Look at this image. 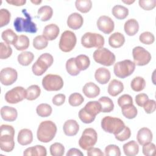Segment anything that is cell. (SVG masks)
<instances>
[{
	"label": "cell",
	"mask_w": 156,
	"mask_h": 156,
	"mask_svg": "<svg viewBox=\"0 0 156 156\" xmlns=\"http://www.w3.org/2000/svg\"><path fill=\"white\" fill-rule=\"evenodd\" d=\"M53 14V10L51 7L49 5H43L41 6L38 10L37 15L38 18L41 21H46L49 20Z\"/></svg>",
	"instance_id": "cell-30"
},
{
	"label": "cell",
	"mask_w": 156,
	"mask_h": 156,
	"mask_svg": "<svg viewBox=\"0 0 156 156\" xmlns=\"http://www.w3.org/2000/svg\"><path fill=\"white\" fill-rule=\"evenodd\" d=\"M18 142L22 146H26L33 141V134L32 131L28 129H23L20 130L17 137Z\"/></svg>",
	"instance_id": "cell-21"
},
{
	"label": "cell",
	"mask_w": 156,
	"mask_h": 156,
	"mask_svg": "<svg viewBox=\"0 0 156 156\" xmlns=\"http://www.w3.org/2000/svg\"><path fill=\"white\" fill-rule=\"evenodd\" d=\"M52 107L50 105L46 104V103H43L39 104L36 108V112L37 115L43 118L48 117L50 116L52 113Z\"/></svg>",
	"instance_id": "cell-41"
},
{
	"label": "cell",
	"mask_w": 156,
	"mask_h": 156,
	"mask_svg": "<svg viewBox=\"0 0 156 156\" xmlns=\"http://www.w3.org/2000/svg\"><path fill=\"white\" fill-rule=\"evenodd\" d=\"M110 77L111 74L110 71L104 67L98 68L94 73L96 80L101 84H106L110 80Z\"/></svg>",
	"instance_id": "cell-23"
},
{
	"label": "cell",
	"mask_w": 156,
	"mask_h": 156,
	"mask_svg": "<svg viewBox=\"0 0 156 156\" xmlns=\"http://www.w3.org/2000/svg\"><path fill=\"white\" fill-rule=\"evenodd\" d=\"M123 90V83L116 79H113L111 80L108 86V93L112 96H116L120 94Z\"/></svg>",
	"instance_id": "cell-27"
},
{
	"label": "cell",
	"mask_w": 156,
	"mask_h": 156,
	"mask_svg": "<svg viewBox=\"0 0 156 156\" xmlns=\"http://www.w3.org/2000/svg\"><path fill=\"white\" fill-rule=\"evenodd\" d=\"M31 2L35 5H38L41 2V1H31Z\"/></svg>",
	"instance_id": "cell-61"
},
{
	"label": "cell",
	"mask_w": 156,
	"mask_h": 156,
	"mask_svg": "<svg viewBox=\"0 0 156 156\" xmlns=\"http://www.w3.org/2000/svg\"><path fill=\"white\" fill-rule=\"evenodd\" d=\"M140 41L144 44H151L155 41L154 34L150 32H144L140 35Z\"/></svg>",
	"instance_id": "cell-47"
},
{
	"label": "cell",
	"mask_w": 156,
	"mask_h": 156,
	"mask_svg": "<svg viewBox=\"0 0 156 156\" xmlns=\"http://www.w3.org/2000/svg\"><path fill=\"white\" fill-rule=\"evenodd\" d=\"M131 135V131L129 127L125 126L124 128L118 134L115 135V138L119 141H124L128 140Z\"/></svg>",
	"instance_id": "cell-50"
},
{
	"label": "cell",
	"mask_w": 156,
	"mask_h": 156,
	"mask_svg": "<svg viewBox=\"0 0 156 156\" xmlns=\"http://www.w3.org/2000/svg\"><path fill=\"white\" fill-rule=\"evenodd\" d=\"M135 69V64L133 62L126 59L116 63L114 65L113 71L116 76L124 79L130 76Z\"/></svg>",
	"instance_id": "cell-8"
},
{
	"label": "cell",
	"mask_w": 156,
	"mask_h": 156,
	"mask_svg": "<svg viewBox=\"0 0 156 156\" xmlns=\"http://www.w3.org/2000/svg\"><path fill=\"white\" fill-rule=\"evenodd\" d=\"M123 151L126 155L127 156H134L138 154L139 152V146L138 143L132 140L123 145Z\"/></svg>",
	"instance_id": "cell-29"
},
{
	"label": "cell",
	"mask_w": 156,
	"mask_h": 156,
	"mask_svg": "<svg viewBox=\"0 0 156 156\" xmlns=\"http://www.w3.org/2000/svg\"><path fill=\"white\" fill-rule=\"evenodd\" d=\"M66 156H73V155H76V156H83V154L78 149L76 148H71L66 153Z\"/></svg>",
	"instance_id": "cell-58"
},
{
	"label": "cell",
	"mask_w": 156,
	"mask_h": 156,
	"mask_svg": "<svg viewBox=\"0 0 156 156\" xmlns=\"http://www.w3.org/2000/svg\"><path fill=\"white\" fill-rule=\"evenodd\" d=\"M84 101V98L81 94L79 93H72L68 99V102L70 105L77 107L80 105Z\"/></svg>",
	"instance_id": "cell-44"
},
{
	"label": "cell",
	"mask_w": 156,
	"mask_h": 156,
	"mask_svg": "<svg viewBox=\"0 0 156 156\" xmlns=\"http://www.w3.org/2000/svg\"><path fill=\"white\" fill-rule=\"evenodd\" d=\"M97 26L99 30L105 34H109L114 30L115 24L113 20L108 16H101L97 21Z\"/></svg>",
	"instance_id": "cell-16"
},
{
	"label": "cell",
	"mask_w": 156,
	"mask_h": 156,
	"mask_svg": "<svg viewBox=\"0 0 156 156\" xmlns=\"http://www.w3.org/2000/svg\"><path fill=\"white\" fill-rule=\"evenodd\" d=\"M63 130L67 136H74L79 130V126L74 119H69L65 122Z\"/></svg>",
	"instance_id": "cell-20"
},
{
	"label": "cell",
	"mask_w": 156,
	"mask_h": 156,
	"mask_svg": "<svg viewBox=\"0 0 156 156\" xmlns=\"http://www.w3.org/2000/svg\"><path fill=\"white\" fill-rule=\"evenodd\" d=\"M66 69L68 74L73 76L78 75L80 71L76 66L75 58H70L66 61Z\"/></svg>",
	"instance_id": "cell-42"
},
{
	"label": "cell",
	"mask_w": 156,
	"mask_h": 156,
	"mask_svg": "<svg viewBox=\"0 0 156 156\" xmlns=\"http://www.w3.org/2000/svg\"><path fill=\"white\" fill-rule=\"evenodd\" d=\"M113 15L118 20H124L129 15V10L121 5H116L112 8Z\"/></svg>",
	"instance_id": "cell-32"
},
{
	"label": "cell",
	"mask_w": 156,
	"mask_h": 156,
	"mask_svg": "<svg viewBox=\"0 0 156 156\" xmlns=\"http://www.w3.org/2000/svg\"><path fill=\"white\" fill-rule=\"evenodd\" d=\"M17 77V71L10 67L3 68L0 72V80L4 85L8 86L13 84L16 80Z\"/></svg>",
	"instance_id": "cell-15"
},
{
	"label": "cell",
	"mask_w": 156,
	"mask_h": 156,
	"mask_svg": "<svg viewBox=\"0 0 156 156\" xmlns=\"http://www.w3.org/2000/svg\"><path fill=\"white\" fill-rule=\"evenodd\" d=\"M1 37L5 43L8 44H14L18 39L16 34L11 29H7L2 32Z\"/></svg>",
	"instance_id": "cell-35"
},
{
	"label": "cell",
	"mask_w": 156,
	"mask_h": 156,
	"mask_svg": "<svg viewBox=\"0 0 156 156\" xmlns=\"http://www.w3.org/2000/svg\"><path fill=\"white\" fill-rule=\"evenodd\" d=\"M146 86V81L144 79L140 76L135 77L132 79L130 83L132 89L136 92L142 91Z\"/></svg>",
	"instance_id": "cell-38"
},
{
	"label": "cell",
	"mask_w": 156,
	"mask_h": 156,
	"mask_svg": "<svg viewBox=\"0 0 156 156\" xmlns=\"http://www.w3.org/2000/svg\"><path fill=\"white\" fill-rule=\"evenodd\" d=\"M6 2L15 6H22L26 2V0H7Z\"/></svg>",
	"instance_id": "cell-59"
},
{
	"label": "cell",
	"mask_w": 156,
	"mask_h": 156,
	"mask_svg": "<svg viewBox=\"0 0 156 156\" xmlns=\"http://www.w3.org/2000/svg\"><path fill=\"white\" fill-rule=\"evenodd\" d=\"M23 155L25 156H46L47 151L43 146L36 145L25 149Z\"/></svg>",
	"instance_id": "cell-26"
},
{
	"label": "cell",
	"mask_w": 156,
	"mask_h": 156,
	"mask_svg": "<svg viewBox=\"0 0 156 156\" xmlns=\"http://www.w3.org/2000/svg\"><path fill=\"white\" fill-rule=\"evenodd\" d=\"M133 104V99L131 96L127 94H124L121 96L118 99V104L119 107H123L126 105L132 104Z\"/></svg>",
	"instance_id": "cell-53"
},
{
	"label": "cell",
	"mask_w": 156,
	"mask_h": 156,
	"mask_svg": "<svg viewBox=\"0 0 156 156\" xmlns=\"http://www.w3.org/2000/svg\"><path fill=\"white\" fill-rule=\"evenodd\" d=\"M65 95L62 93L60 94H57L56 95H55L52 99V103L53 104H54L56 106H60L62 105V104H63V103L65 101Z\"/></svg>",
	"instance_id": "cell-55"
},
{
	"label": "cell",
	"mask_w": 156,
	"mask_h": 156,
	"mask_svg": "<svg viewBox=\"0 0 156 156\" xmlns=\"http://www.w3.org/2000/svg\"><path fill=\"white\" fill-rule=\"evenodd\" d=\"M48 44V40L43 35H38L33 40V46L37 50L46 48Z\"/></svg>",
	"instance_id": "cell-43"
},
{
	"label": "cell",
	"mask_w": 156,
	"mask_h": 156,
	"mask_svg": "<svg viewBox=\"0 0 156 156\" xmlns=\"http://www.w3.org/2000/svg\"><path fill=\"white\" fill-rule=\"evenodd\" d=\"M97 140L98 134L96 130L93 128H87L79 140V145L82 149L87 151L95 145Z\"/></svg>",
	"instance_id": "cell-10"
},
{
	"label": "cell",
	"mask_w": 156,
	"mask_h": 156,
	"mask_svg": "<svg viewBox=\"0 0 156 156\" xmlns=\"http://www.w3.org/2000/svg\"><path fill=\"white\" fill-rule=\"evenodd\" d=\"M98 102L101 106V112L109 113L114 108V104L112 100L107 96H103L99 99Z\"/></svg>",
	"instance_id": "cell-31"
},
{
	"label": "cell",
	"mask_w": 156,
	"mask_h": 156,
	"mask_svg": "<svg viewBox=\"0 0 156 156\" xmlns=\"http://www.w3.org/2000/svg\"><path fill=\"white\" fill-rule=\"evenodd\" d=\"M29 44L30 41L29 38L26 35H21L18 36V39L13 46L18 51H24L28 48Z\"/></svg>",
	"instance_id": "cell-37"
},
{
	"label": "cell",
	"mask_w": 156,
	"mask_h": 156,
	"mask_svg": "<svg viewBox=\"0 0 156 156\" xmlns=\"http://www.w3.org/2000/svg\"><path fill=\"white\" fill-rule=\"evenodd\" d=\"M75 5L79 12L85 13L91 10L92 2L90 0H77L75 2Z\"/></svg>",
	"instance_id": "cell-40"
},
{
	"label": "cell",
	"mask_w": 156,
	"mask_h": 156,
	"mask_svg": "<svg viewBox=\"0 0 156 156\" xmlns=\"http://www.w3.org/2000/svg\"><path fill=\"white\" fill-rule=\"evenodd\" d=\"M12 54V48L6 43H0V58L1 59H6Z\"/></svg>",
	"instance_id": "cell-46"
},
{
	"label": "cell",
	"mask_w": 156,
	"mask_h": 156,
	"mask_svg": "<svg viewBox=\"0 0 156 156\" xmlns=\"http://www.w3.org/2000/svg\"><path fill=\"white\" fill-rule=\"evenodd\" d=\"M121 112L124 117L130 119L135 118L138 113V110L133 104L121 107Z\"/></svg>",
	"instance_id": "cell-36"
},
{
	"label": "cell",
	"mask_w": 156,
	"mask_h": 156,
	"mask_svg": "<svg viewBox=\"0 0 156 156\" xmlns=\"http://www.w3.org/2000/svg\"><path fill=\"white\" fill-rule=\"evenodd\" d=\"M101 112V106L98 101H90L85 107L80 110L79 117L85 124L91 123L95 119L96 116Z\"/></svg>",
	"instance_id": "cell-3"
},
{
	"label": "cell",
	"mask_w": 156,
	"mask_h": 156,
	"mask_svg": "<svg viewBox=\"0 0 156 156\" xmlns=\"http://www.w3.org/2000/svg\"><path fill=\"white\" fill-rule=\"evenodd\" d=\"M76 42L77 38L75 34L71 30H65L61 35L59 48L64 52H70L74 48Z\"/></svg>",
	"instance_id": "cell-12"
},
{
	"label": "cell",
	"mask_w": 156,
	"mask_h": 156,
	"mask_svg": "<svg viewBox=\"0 0 156 156\" xmlns=\"http://www.w3.org/2000/svg\"><path fill=\"white\" fill-rule=\"evenodd\" d=\"M153 135L151 130L147 127L141 128L137 133L136 139L140 145H144L147 143L151 142Z\"/></svg>",
	"instance_id": "cell-18"
},
{
	"label": "cell",
	"mask_w": 156,
	"mask_h": 156,
	"mask_svg": "<svg viewBox=\"0 0 156 156\" xmlns=\"http://www.w3.org/2000/svg\"><path fill=\"white\" fill-rule=\"evenodd\" d=\"M124 29L126 34L129 36L135 35L139 30V24L138 21L133 18L128 20L124 23Z\"/></svg>",
	"instance_id": "cell-28"
},
{
	"label": "cell",
	"mask_w": 156,
	"mask_h": 156,
	"mask_svg": "<svg viewBox=\"0 0 156 156\" xmlns=\"http://www.w3.org/2000/svg\"><path fill=\"white\" fill-rule=\"evenodd\" d=\"M87 155L88 156H103L104 154L100 149L92 147L87 150Z\"/></svg>",
	"instance_id": "cell-57"
},
{
	"label": "cell",
	"mask_w": 156,
	"mask_h": 156,
	"mask_svg": "<svg viewBox=\"0 0 156 156\" xmlns=\"http://www.w3.org/2000/svg\"><path fill=\"white\" fill-rule=\"evenodd\" d=\"M60 32L59 27L55 24H49L46 26L43 29V35L49 41L55 40Z\"/></svg>",
	"instance_id": "cell-19"
},
{
	"label": "cell",
	"mask_w": 156,
	"mask_h": 156,
	"mask_svg": "<svg viewBox=\"0 0 156 156\" xmlns=\"http://www.w3.org/2000/svg\"><path fill=\"white\" fill-rule=\"evenodd\" d=\"M83 17L80 14L77 12H74L69 15L67 19L68 26L73 30L80 29L83 25Z\"/></svg>",
	"instance_id": "cell-17"
},
{
	"label": "cell",
	"mask_w": 156,
	"mask_h": 156,
	"mask_svg": "<svg viewBox=\"0 0 156 156\" xmlns=\"http://www.w3.org/2000/svg\"><path fill=\"white\" fill-rule=\"evenodd\" d=\"M57 133V126L52 121H42L37 132V139L42 143H49L54 139Z\"/></svg>",
	"instance_id": "cell-2"
},
{
	"label": "cell",
	"mask_w": 156,
	"mask_h": 156,
	"mask_svg": "<svg viewBox=\"0 0 156 156\" xmlns=\"http://www.w3.org/2000/svg\"><path fill=\"white\" fill-rule=\"evenodd\" d=\"M42 85L46 91H58L63 87V80L57 74H49L43 78Z\"/></svg>",
	"instance_id": "cell-11"
},
{
	"label": "cell",
	"mask_w": 156,
	"mask_h": 156,
	"mask_svg": "<svg viewBox=\"0 0 156 156\" xmlns=\"http://www.w3.org/2000/svg\"><path fill=\"white\" fill-rule=\"evenodd\" d=\"M139 5L145 10H151L156 6V0H140Z\"/></svg>",
	"instance_id": "cell-52"
},
{
	"label": "cell",
	"mask_w": 156,
	"mask_h": 156,
	"mask_svg": "<svg viewBox=\"0 0 156 156\" xmlns=\"http://www.w3.org/2000/svg\"><path fill=\"white\" fill-rule=\"evenodd\" d=\"M11 14L6 9H1L0 10V27H2L7 25L10 20Z\"/></svg>",
	"instance_id": "cell-48"
},
{
	"label": "cell",
	"mask_w": 156,
	"mask_h": 156,
	"mask_svg": "<svg viewBox=\"0 0 156 156\" xmlns=\"http://www.w3.org/2000/svg\"><path fill=\"white\" fill-rule=\"evenodd\" d=\"M27 92L23 87H16L5 94V100L9 104H16L26 99Z\"/></svg>",
	"instance_id": "cell-14"
},
{
	"label": "cell",
	"mask_w": 156,
	"mask_h": 156,
	"mask_svg": "<svg viewBox=\"0 0 156 156\" xmlns=\"http://www.w3.org/2000/svg\"><path fill=\"white\" fill-rule=\"evenodd\" d=\"M0 148L5 152L13 151L15 147V129L10 125L2 124L0 129Z\"/></svg>",
	"instance_id": "cell-1"
},
{
	"label": "cell",
	"mask_w": 156,
	"mask_h": 156,
	"mask_svg": "<svg viewBox=\"0 0 156 156\" xmlns=\"http://www.w3.org/2000/svg\"><path fill=\"white\" fill-rule=\"evenodd\" d=\"M105 155L107 156H120L119 147L115 144H109L105 148Z\"/></svg>",
	"instance_id": "cell-49"
},
{
	"label": "cell",
	"mask_w": 156,
	"mask_h": 156,
	"mask_svg": "<svg viewBox=\"0 0 156 156\" xmlns=\"http://www.w3.org/2000/svg\"><path fill=\"white\" fill-rule=\"evenodd\" d=\"M93 56L96 62L106 66L112 65L116 60L115 54L105 48L97 49L94 51Z\"/></svg>",
	"instance_id": "cell-9"
},
{
	"label": "cell",
	"mask_w": 156,
	"mask_h": 156,
	"mask_svg": "<svg viewBox=\"0 0 156 156\" xmlns=\"http://www.w3.org/2000/svg\"><path fill=\"white\" fill-rule=\"evenodd\" d=\"M22 12L24 13L26 18L17 17L13 22L15 29L18 32H27L30 34H35L37 32V27L36 24L32 21V17L30 14L27 13L26 9H23Z\"/></svg>",
	"instance_id": "cell-4"
},
{
	"label": "cell",
	"mask_w": 156,
	"mask_h": 156,
	"mask_svg": "<svg viewBox=\"0 0 156 156\" xmlns=\"http://www.w3.org/2000/svg\"><path fill=\"white\" fill-rule=\"evenodd\" d=\"M51 155L52 156H62L65 153V147L60 143H54L49 148Z\"/></svg>",
	"instance_id": "cell-45"
},
{
	"label": "cell",
	"mask_w": 156,
	"mask_h": 156,
	"mask_svg": "<svg viewBox=\"0 0 156 156\" xmlns=\"http://www.w3.org/2000/svg\"><path fill=\"white\" fill-rule=\"evenodd\" d=\"M133 62L135 65L144 66L151 60V55L147 50L141 46H136L132 50Z\"/></svg>",
	"instance_id": "cell-13"
},
{
	"label": "cell",
	"mask_w": 156,
	"mask_h": 156,
	"mask_svg": "<svg viewBox=\"0 0 156 156\" xmlns=\"http://www.w3.org/2000/svg\"><path fill=\"white\" fill-rule=\"evenodd\" d=\"M122 2L125 4H131L132 3H133L135 2V1H131V0H129V1H122Z\"/></svg>",
	"instance_id": "cell-60"
},
{
	"label": "cell",
	"mask_w": 156,
	"mask_h": 156,
	"mask_svg": "<svg viewBox=\"0 0 156 156\" xmlns=\"http://www.w3.org/2000/svg\"><path fill=\"white\" fill-rule=\"evenodd\" d=\"M125 42V37L124 35L120 32H115L112 34L108 38V44L113 48H118L121 47Z\"/></svg>",
	"instance_id": "cell-25"
},
{
	"label": "cell",
	"mask_w": 156,
	"mask_h": 156,
	"mask_svg": "<svg viewBox=\"0 0 156 156\" xmlns=\"http://www.w3.org/2000/svg\"><path fill=\"white\" fill-rule=\"evenodd\" d=\"M144 111L147 114L153 113L156 109V102L153 99H148L143 105Z\"/></svg>",
	"instance_id": "cell-54"
},
{
	"label": "cell",
	"mask_w": 156,
	"mask_h": 156,
	"mask_svg": "<svg viewBox=\"0 0 156 156\" xmlns=\"http://www.w3.org/2000/svg\"><path fill=\"white\" fill-rule=\"evenodd\" d=\"M75 62L77 68L80 71H84L87 69L90 65L89 57L84 54L77 55L75 58Z\"/></svg>",
	"instance_id": "cell-33"
},
{
	"label": "cell",
	"mask_w": 156,
	"mask_h": 156,
	"mask_svg": "<svg viewBox=\"0 0 156 156\" xmlns=\"http://www.w3.org/2000/svg\"><path fill=\"white\" fill-rule=\"evenodd\" d=\"M1 115L4 121H14L17 118L18 112L16 109L12 107L4 106L1 108Z\"/></svg>",
	"instance_id": "cell-24"
},
{
	"label": "cell",
	"mask_w": 156,
	"mask_h": 156,
	"mask_svg": "<svg viewBox=\"0 0 156 156\" xmlns=\"http://www.w3.org/2000/svg\"><path fill=\"white\" fill-rule=\"evenodd\" d=\"M105 40L104 37L97 33L86 32L81 38V44L86 48H103Z\"/></svg>",
	"instance_id": "cell-7"
},
{
	"label": "cell",
	"mask_w": 156,
	"mask_h": 156,
	"mask_svg": "<svg viewBox=\"0 0 156 156\" xmlns=\"http://www.w3.org/2000/svg\"><path fill=\"white\" fill-rule=\"evenodd\" d=\"M53 62L54 58L52 55L49 53L41 54L32 66L33 73L38 76L43 75L48 68L52 65Z\"/></svg>",
	"instance_id": "cell-6"
},
{
	"label": "cell",
	"mask_w": 156,
	"mask_h": 156,
	"mask_svg": "<svg viewBox=\"0 0 156 156\" xmlns=\"http://www.w3.org/2000/svg\"><path fill=\"white\" fill-rule=\"evenodd\" d=\"M124 122L120 118L107 116L101 120V127L106 132L114 135L119 133L125 127Z\"/></svg>",
	"instance_id": "cell-5"
},
{
	"label": "cell",
	"mask_w": 156,
	"mask_h": 156,
	"mask_svg": "<svg viewBox=\"0 0 156 156\" xmlns=\"http://www.w3.org/2000/svg\"><path fill=\"white\" fill-rule=\"evenodd\" d=\"M18 62L23 66H28L34 58V55L29 51H24L18 55Z\"/></svg>",
	"instance_id": "cell-34"
},
{
	"label": "cell",
	"mask_w": 156,
	"mask_h": 156,
	"mask_svg": "<svg viewBox=\"0 0 156 156\" xmlns=\"http://www.w3.org/2000/svg\"><path fill=\"white\" fill-rule=\"evenodd\" d=\"M26 99L29 101H33L40 95L41 89L37 85H32L26 89Z\"/></svg>",
	"instance_id": "cell-39"
},
{
	"label": "cell",
	"mask_w": 156,
	"mask_h": 156,
	"mask_svg": "<svg viewBox=\"0 0 156 156\" xmlns=\"http://www.w3.org/2000/svg\"><path fill=\"white\" fill-rule=\"evenodd\" d=\"M143 153L146 156H152L155 154V145L151 143H147L143 145Z\"/></svg>",
	"instance_id": "cell-51"
},
{
	"label": "cell",
	"mask_w": 156,
	"mask_h": 156,
	"mask_svg": "<svg viewBox=\"0 0 156 156\" xmlns=\"http://www.w3.org/2000/svg\"><path fill=\"white\" fill-rule=\"evenodd\" d=\"M149 99L148 96L145 93H140L135 96L136 104L140 106L143 107L144 103Z\"/></svg>",
	"instance_id": "cell-56"
},
{
	"label": "cell",
	"mask_w": 156,
	"mask_h": 156,
	"mask_svg": "<svg viewBox=\"0 0 156 156\" xmlns=\"http://www.w3.org/2000/svg\"><path fill=\"white\" fill-rule=\"evenodd\" d=\"M83 94L88 98H94L100 94V88L94 83H86L82 88Z\"/></svg>",
	"instance_id": "cell-22"
}]
</instances>
